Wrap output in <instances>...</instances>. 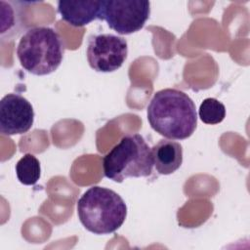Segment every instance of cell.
<instances>
[{"instance_id": "obj_10", "label": "cell", "mask_w": 250, "mask_h": 250, "mask_svg": "<svg viewBox=\"0 0 250 250\" xmlns=\"http://www.w3.org/2000/svg\"><path fill=\"white\" fill-rule=\"evenodd\" d=\"M153 166L160 175H170L183 163V147L172 140H160L151 148Z\"/></svg>"}, {"instance_id": "obj_4", "label": "cell", "mask_w": 250, "mask_h": 250, "mask_svg": "<svg viewBox=\"0 0 250 250\" xmlns=\"http://www.w3.org/2000/svg\"><path fill=\"white\" fill-rule=\"evenodd\" d=\"M152 166L151 147L140 134L125 135L103 158L104 176L116 183L148 177Z\"/></svg>"}, {"instance_id": "obj_12", "label": "cell", "mask_w": 250, "mask_h": 250, "mask_svg": "<svg viewBox=\"0 0 250 250\" xmlns=\"http://www.w3.org/2000/svg\"><path fill=\"white\" fill-rule=\"evenodd\" d=\"M198 115L202 122L209 125L221 123L226 117L225 105L215 98H207L201 103Z\"/></svg>"}, {"instance_id": "obj_3", "label": "cell", "mask_w": 250, "mask_h": 250, "mask_svg": "<svg viewBox=\"0 0 250 250\" xmlns=\"http://www.w3.org/2000/svg\"><path fill=\"white\" fill-rule=\"evenodd\" d=\"M64 55L60 33L49 26H33L24 31L17 47V57L27 72L43 76L56 71Z\"/></svg>"}, {"instance_id": "obj_9", "label": "cell", "mask_w": 250, "mask_h": 250, "mask_svg": "<svg viewBox=\"0 0 250 250\" xmlns=\"http://www.w3.org/2000/svg\"><path fill=\"white\" fill-rule=\"evenodd\" d=\"M32 4L30 1H0V38L2 41H11L18 37L24 29L23 8Z\"/></svg>"}, {"instance_id": "obj_7", "label": "cell", "mask_w": 250, "mask_h": 250, "mask_svg": "<svg viewBox=\"0 0 250 250\" xmlns=\"http://www.w3.org/2000/svg\"><path fill=\"white\" fill-rule=\"evenodd\" d=\"M34 122L31 104L20 94L10 93L0 101V132L5 136L26 133Z\"/></svg>"}, {"instance_id": "obj_5", "label": "cell", "mask_w": 250, "mask_h": 250, "mask_svg": "<svg viewBox=\"0 0 250 250\" xmlns=\"http://www.w3.org/2000/svg\"><path fill=\"white\" fill-rule=\"evenodd\" d=\"M150 15V3L146 0H102L99 20L118 34L128 35L141 30Z\"/></svg>"}, {"instance_id": "obj_2", "label": "cell", "mask_w": 250, "mask_h": 250, "mask_svg": "<svg viewBox=\"0 0 250 250\" xmlns=\"http://www.w3.org/2000/svg\"><path fill=\"white\" fill-rule=\"evenodd\" d=\"M77 215L82 226L90 232L109 234L125 222L127 206L114 190L93 186L78 199Z\"/></svg>"}, {"instance_id": "obj_8", "label": "cell", "mask_w": 250, "mask_h": 250, "mask_svg": "<svg viewBox=\"0 0 250 250\" xmlns=\"http://www.w3.org/2000/svg\"><path fill=\"white\" fill-rule=\"evenodd\" d=\"M101 2L99 1H78L61 0L58 2V13L62 20L68 24L81 27L89 24L95 20H99Z\"/></svg>"}, {"instance_id": "obj_1", "label": "cell", "mask_w": 250, "mask_h": 250, "mask_svg": "<svg viewBox=\"0 0 250 250\" xmlns=\"http://www.w3.org/2000/svg\"><path fill=\"white\" fill-rule=\"evenodd\" d=\"M150 127L169 140H186L197 126L193 101L185 92L167 88L157 91L147 105Z\"/></svg>"}, {"instance_id": "obj_6", "label": "cell", "mask_w": 250, "mask_h": 250, "mask_svg": "<svg viewBox=\"0 0 250 250\" xmlns=\"http://www.w3.org/2000/svg\"><path fill=\"white\" fill-rule=\"evenodd\" d=\"M87 61L98 72H113L119 69L128 56L125 38L111 33L93 34L88 38Z\"/></svg>"}, {"instance_id": "obj_11", "label": "cell", "mask_w": 250, "mask_h": 250, "mask_svg": "<svg viewBox=\"0 0 250 250\" xmlns=\"http://www.w3.org/2000/svg\"><path fill=\"white\" fill-rule=\"evenodd\" d=\"M18 180L25 186L35 185L41 176L39 160L31 153H25L16 164Z\"/></svg>"}]
</instances>
